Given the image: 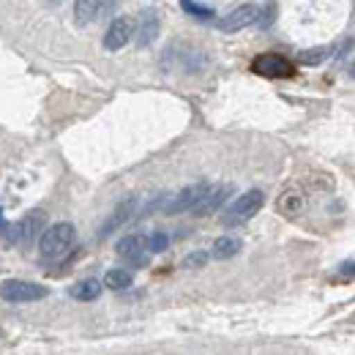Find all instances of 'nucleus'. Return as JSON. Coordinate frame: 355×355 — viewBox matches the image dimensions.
<instances>
[{"label": "nucleus", "mask_w": 355, "mask_h": 355, "mask_svg": "<svg viewBox=\"0 0 355 355\" xmlns=\"http://www.w3.org/2000/svg\"><path fill=\"white\" fill-rule=\"evenodd\" d=\"M77 241V230L71 222H58L44 227L42 238H39V254L44 257L46 263L49 260H60Z\"/></svg>", "instance_id": "1"}, {"label": "nucleus", "mask_w": 355, "mask_h": 355, "mask_svg": "<svg viewBox=\"0 0 355 355\" xmlns=\"http://www.w3.org/2000/svg\"><path fill=\"white\" fill-rule=\"evenodd\" d=\"M266 202V194L260 189H249L243 191L232 205H227L222 214V224L224 227H238V224H246L249 219H254V214L263 208Z\"/></svg>", "instance_id": "2"}, {"label": "nucleus", "mask_w": 355, "mask_h": 355, "mask_svg": "<svg viewBox=\"0 0 355 355\" xmlns=\"http://www.w3.org/2000/svg\"><path fill=\"white\" fill-rule=\"evenodd\" d=\"M252 71L263 80H290L295 77V63L279 52H263L252 60Z\"/></svg>", "instance_id": "3"}, {"label": "nucleus", "mask_w": 355, "mask_h": 355, "mask_svg": "<svg viewBox=\"0 0 355 355\" xmlns=\"http://www.w3.org/2000/svg\"><path fill=\"white\" fill-rule=\"evenodd\" d=\"M49 295L44 284L36 282H25V279H6L0 282V298L8 304H31V301H42Z\"/></svg>", "instance_id": "4"}, {"label": "nucleus", "mask_w": 355, "mask_h": 355, "mask_svg": "<svg viewBox=\"0 0 355 355\" xmlns=\"http://www.w3.org/2000/svg\"><path fill=\"white\" fill-rule=\"evenodd\" d=\"M257 19H260V8L252 3H243V6L232 8L230 14H224L222 19H216V28L222 33H235V31H243L249 25H257Z\"/></svg>", "instance_id": "5"}, {"label": "nucleus", "mask_w": 355, "mask_h": 355, "mask_svg": "<svg viewBox=\"0 0 355 355\" xmlns=\"http://www.w3.org/2000/svg\"><path fill=\"white\" fill-rule=\"evenodd\" d=\"M137 208H139V200H137L134 194H132V197H126L123 202H118V205H115V211L107 216V222L101 224V230H98V238L104 241V238H110L112 232H118V230H121V227H123L126 222H132L134 214H137Z\"/></svg>", "instance_id": "6"}, {"label": "nucleus", "mask_w": 355, "mask_h": 355, "mask_svg": "<svg viewBox=\"0 0 355 355\" xmlns=\"http://www.w3.org/2000/svg\"><path fill=\"white\" fill-rule=\"evenodd\" d=\"M8 232H11L8 235V243H31L39 232H44V214L42 211L28 214L25 219H19V222L14 224Z\"/></svg>", "instance_id": "7"}, {"label": "nucleus", "mask_w": 355, "mask_h": 355, "mask_svg": "<svg viewBox=\"0 0 355 355\" xmlns=\"http://www.w3.org/2000/svg\"><path fill=\"white\" fill-rule=\"evenodd\" d=\"M208 183H194V186H186L183 191H178L175 197L170 200V205H167V214H183V211H194L200 202H202V197L208 194Z\"/></svg>", "instance_id": "8"}, {"label": "nucleus", "mask_w": 355, "mask_h": 355, "mask_svg": "<svg viewBox=\"0 0 355 355\" xmlns=\"http://www.w3.org/2000/svg\"><path fill=\"white\" fill-rule=\"evenodd\" d=\"M132 36H134L132 19L129 17H118V19L110 22V28L104 33V49L118 52V49H123V46L132 42Z\"/></svg>", "instance_id": "9"}, {"label": "nucleus", "mask_w": 355, "mask_h": 355, "mask_svg": "<svg viewBox=\"0 0 355 355\" xmlns=\"http://www.w3.org/2000/svg\"><path fill=\"white\" fill-rule=\"evenodd\" d=\"M159 31H162V19L156 14V8H145L139 17H137V46H150L159 39Z\"/></svg>", "instance_id": "10"}, {"label": "nucleus", "mask_w": 355, "mask_h": 355, "mask_svg": "<svg viewBox=\"0 0 355 355\" xmlns=\"http://www.w3.org/2000/svg\"><path fill=\"white\" fill-rule=\"evenodd\" d=\"M145 252H148V238L145 235H137L134 232V235H126V238L118 241V254L126 257V260H132L134 266H145L148 263Z\"/></svg>", "instance_id": "11"}, {"label": "nucleus", "mask_w": 355, "mask_h": 355, "mask_svg": "<svg viewBox=\"0 0 355 355\" xmlns=\"http://www.w3.org/2000/svg\"><path fill=\"white\" fill-rule=\"evenodd\" d=\"M232 194V189L230 186H211L208 189V194L202 197V202L194 208V214L197 216H208V214H214V211H219L224 202H227V197Z\"/></svg>", "instance_id": "12"}, {"label": "nucleus", "mask_w": 355, "mask_h": 355, "mask_svg": "<svg viewBox=\"0 0 355 355\" xmlns=\"http://www.w3.org/2000/svg\"><path fill=\"white\" fill-rule=\"evenodd\" d=\"M104 11V0H74V14L80 25H90L101 17Z\"/></svg>", "instance_id": "13"}, {"label": "nucleus", "mask_w": 355, "mask_h": 355, "mask_svg": "<svg viewBox=\"0 0 355 355\" xmlns=\"http://www.w3.org/2000/svg\"><path fill=\"white\" fill-rule=\"evenodd\" d=\"M241 238H235V235H222V238H216V243H214V249H211V257H216V260H230V257H235L238 252H241Z\"/></svg>", "instance_id": "14"}, {"label": "nucleus", "mask_w": 355, "mask_h": 355, "mask_svg": "<svg viewBox=\"0 0 355 355\" xmlns=\"http://www.w3.org/2000/svg\"><path fill=\"white\" fill-rule=\"evenodd\" d=\"M101 295V282L98 279H83L71 287V298L77 301H96Z\"/></svg>", "instance_id": "15"}, {"label": "nucleus", "mask_w": 355, "mask_h": 355, "mask_svg": "<svg viewBox=\"0 0 355 355\" xmlns=\"http://www.w3.org/2000/svg\"><path fill=\"white\" fill-rule=\"evenodd\" d=\"M180 8L189 17L200 19V22H216V11L211 6H205V3H200V0H180Z\"/></svg>", "instance_id": "16"}, {"label": "nucleus", "mask_w": 355, "mask_h": 355, "mask_svg": "<svg viewBox=\"0 0 355 355\" xmlns=\"http://www.w3.org/2000/svg\"><path fill=\"white\" fill-rule=\"evenodd\" d=\"M132 273L129 270H121V268H112V270H107V276H104V287H110V290H129L132 287Z\"/></svg>", "instance_id": "17"}, {"label": "nucleus", "mask_w": 355, "mask_h": 355, "mask_svg": "<svg viewBox=\"0 0 355 355\" xmlns=\"http://www.w3.org/2000/svg\"><path fill=\"white\" fill-rule=\"evenodd\" d=\"M331 55H334V46H314V49H304V52L298 55V63H304V66H320V63H325Z\"/></svg>", "instance_id": "18"}, {"label": "nucleus", "mask_w": 355, "mask_h": 355, "mask_svg": "<svg viewBox=\"0 0 355 355\" xmlns=\"http://www.w3.org/2000/svg\"><path fill=\"white\" fill-rule=\"evenodd\" d=\"M301 208H304V200H301L298 189H290V191H284V194L279 197V211H282V214H298Z\"/></svg>", "instance_id": "19"}, {"label": "nucleus", "mask_w": 355, "mask_h": 355, "mask_svg": "<svg viewBox=\"0 0 355 355\" xmlns=\"http://www.w3.org/2000/svg\"><path fill=\"white\" fill-rule=\"evenodd\" d=\"M170 246V235L167 232H153V235H148V252H164Z\"/></svg>", "instance_id": "20"}, {"label": "nucleus", "mask_w": 355, "mask_h": 355, "mask_svg": "<svg viewBox=\"0 0 355 355\" xmlns=\"http://www.w3.org/2000/svg\"><path fill=\"white\" fill-rule=\"evenodd\" d=\"M208 257H211L208 252H194L191 257H186V260H183V266H186V268H200V266H205V263H208Z\"/></svg>", "instance_id": "21"}, {"label": "nucleus", "mask_w": 355, "mask_h": 355, "mask_svg": "<svg viewBox=\"0 0 355 355\" xmlns=\"http://www.w3.org/2000/svg\"><path fill=\"white\" fill-rule=\"evenodd\" d=\"M273 11H276V8H273V6H268L266 14L257 19V25H260V28H268V25H270V19H273Z\"/></svg>", "instance_id": "22"}, {"label": "nucleus", "mask_w": 355, "mask_h": 355, "mask_svg": "<svg viewBox=\"0 0 355 355\" xmlns=\"http://www.w3.org/2000/svg\"><path fill=\"white\" fill-rule=\"evenodd\" d=\"M342 273H355V263H347V266H342Z\"/></svg>", "instance_id": "23"}, {"label": "nucleus", "mask_w": 355, "mask_h": 355, "mask_svg": "<svg viewBox=\"0 0 355 355\" xmlns=\"http://www.w3.org/2000/svg\"><path fill=\"white\" fill-rule=\"evenodd\" d=\"M3 230H8V224H6V219H3V211H0V232Z\"/></svg>", "instance_id": "24"}, {"label": "nucleus", "mask_w": 355, "mask_h": 355, "mask_svg": "<svg viewBox=\"0 0 355 355\" xmlns=\"http://www.w3.org/2000/svg\"><path fill=\"white\" fill-rule=\"evenodd\" d=\"M350 77H353V80H355V60H353V63H350Z\"/></svg>", "instance_id": "25"}, {"label": "nucleus", "mask_w": 355, "mask_h": 355, "mask_svg": "<svg viewBox=\"0 0 355 355\" xmlns=\"http://www.w3.org/2000/svg\"><path fill=\"white\" fill-rule=\"evenodd\" d=\"M49 3H52V6H55V3H60V0H49Z\"/></svg>", "instance_id": "26"}]
</instances>
